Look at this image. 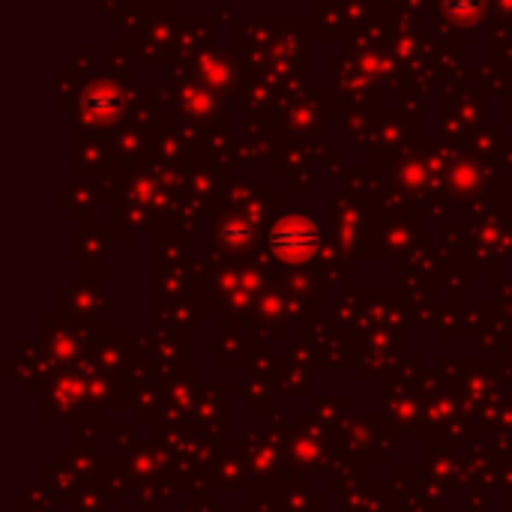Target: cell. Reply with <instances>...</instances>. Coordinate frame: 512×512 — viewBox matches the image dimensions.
<instances>
[{
  "label": "cell",
  "mask_w": 512,
  "mask_h": 512,
  "mask_svg": "<svg viewBox=\"0 0 512 512\" xmlns=\"http://www.w3.org/2000/svg\"><path fill=\"white\" fill-rule=\"evenodd\" d=\"M315 243H318V231L309 225V222H300V219H291V222H282L273 234V246L282 258H306L309 252H315Z\"/></svg>",
  "instance_id": "1"
}]
</instances>
